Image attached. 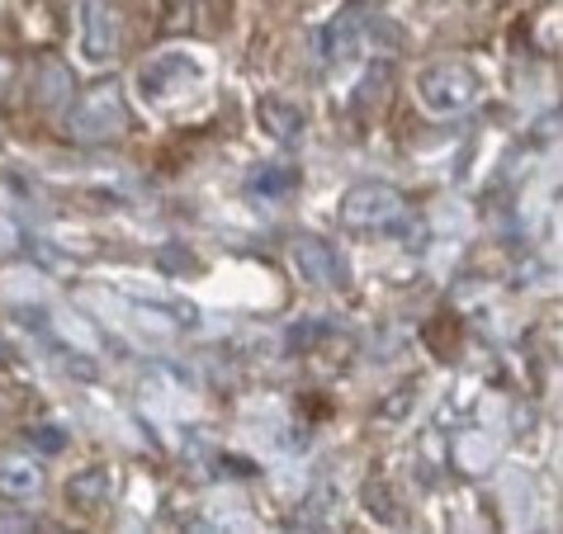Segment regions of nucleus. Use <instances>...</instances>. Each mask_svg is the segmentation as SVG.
<instances>
[{
    "label": "nucleus",
    "instance_id": "nucleus-1",
    "mask_svg": "<svg viewBox=\"0 0 563 534\" xmlns=\"http://www.w3.org/2000/svg\"><path fill=\"white\" fill-rule=\"evenodd\" d=\"M133 90H137V100H143L147 109H180V104H190L199 90H205V62H199L195 53H185V48H170V53H156L147 57L143 67H137L133 76Z\"/></svg>",
    "mask_w": 563,
    "mask_h": 534
},
{
    "label": "nucleus",
    "instance_id": "nucleus-2",
    "mask_svg": "<svg viewBox=\"0 0 563 534\" xmlns=\"http://www.w3.org/2000/svg\"><path fill=\"white\" fill-rule=\"evenodd\" d=\"M417 100L431 119H460L483 100V76L464 57H435L417 71Z\"/></svg>",
    "mask_w": 563,
    "mask_h": 534
},
{
    "label": "nucleus",
    "instance_id": "nucleus-3",
    "mask_svg": "<svg viewBox=\"0 0 563 534\" xmlns=\"http://www.w3.org/2000/svg\"><path fill=\"white\" fill-rule=\"evenodd\" d=\"M129 109H123V86L119 81H100L96 90H86L81 100L67 104V129L81 143H109L123 133Z\"/></svg>",
    "mask_w": 563,
    "mask_h": 534
},
{
    "label": "nucleus",
    "instance_id": "nucleus-4",
    "mask_svg": "<svg viewBox=\"0 0 563 534\" xmlns=\"http://www.w3.org/2000/svg\"><path fill=\"white\" fill-rule=\"evenodd\" d=\"M289 260H294V270H299L303 285L312 289H346L351 285V275H346V260H341V251L318 237V232H299V237H289Z\"/></svg>",
    "mask_w": 563,
    "mask_h": 534
},
{
    "label": "nucleus",
    "instance_id": "nucleus-5",
    "mask_svg": "<svg viewBox=\"0 0 563 534\" xmlns=\"http://www.w3.org/2000/svg\"><path fill=\"white\" fill-rule=\"evenodd\" d=\"M402 213L408 209H402L398 190H388V185H379V180H360L341 194V223L355 227V232H384Z\"/></svg>",
    "mask_w": 563,
    "mask_h": 534
},
{
    "label": "nucleus",
    "instance_id": "nucleus-6",
    "mask_svg": "<svg viewBox=\"0 0 563 534\" xmlns=\"http://www.w3.org/2000/svg\"><path fill=\"white\" fill-rule=\"evenodd\" d=\"M76 43H81V62L86 67H109L119 57V14L114 0H81L76 10Z\"/></svg>",
    "mask_w": 563,
    "mask_h": 534
},
{
    "label": "nucleus",
    "instance_id": "nucleus-7",
    "mask_svg": "<svg viewBox=\"0 0 563 534\" xmlns=\"http://www.w3.org/2000/svg\"><path fill=\"white\" fill-rule=\"evenodd\" d=\"M43 487H48V474H43V464L34 454L14 449V454H0V497L14 501V507H29V501L43 497Z\"/></svg>",
    "mask_w": 563,
    "mask_h": 534
},
{
    "label": "nucleus",
    "instance_id": "nucleus-8",
    "mask_svg": "<svg viewBox=\"0 0 563 534\" xmlns=\"http://www.w3.org/2000/svg\"><path fill=\"white\" fill-rule=\"evenodd\" d=\"M48 322H53V336H62L67 345H76V351H86V355H96L100 351V336H96V326H90L81 312H71V308H53L48 312Z\"/></svg>",
    "mask_w": 563,
    "mask_h": 534
},
{
    "label": "nucleus",
    "instance_id": "nucleus-9",
    "mask_svg": "<svg viewBox=\"0 0 563 534\" xmlns=\"http://www.w3.org/2000/svg\"><path fill=\"white\" fill-rule=\"evenodd\" d=\"M294 180L299 176H294L285 162H265L246 176V190H252L256 199H285V194H294Z\"/></svg>",
    "mask_w": 563,
    "mask_h": 534
},
{
    "label": "nucleus",
    "instance_id": "nucleus-10",
    "mask_svg": "<svg viewBox=\"0 0 563 534\" xmlns=\"http://www.w3.org/2000/svg\"><path fill=\"white\" fill-rule=\"evenodd\" d=\"M261 123L279 137V143H294V137L303 133V114H299V104L275 100V96H265V100H261Z\"/></svg>",
    "mask_w": 563,
    "mask_h": 534
},
{
    "label": "nucleus",
    "instance_id": "nucleus-11",
    "mask_svg": "<svg viewBox=\"0 0 563 534\" xmlns=\"http://www.w3.org/2000/svg\"><path fill=\"white\" fill-rule=\"evenodd\" d=\"M455 454H460V468H464V474H488V468H493V435L468 431V435H460Z\"/></svg>",
    "mask_w": 563,
    "mask_h": 534
},
{
    "label": "nucleus",
    "instance_id": "nucleus-12",
    "mask_svg": "<svg viewBox=\"0 0 563 534\" xmlns=\"http://www.w3.org/2000/svg\"><path fill=\"white\" fill-rule=\"evenodd\" d=\"M71 492L81 507H104L109 501V478H104V468H86V474H76L71 478Z\"/></svg>",
    "mask_w": 563,
    "mask_h": 534
},
{
    "label": "nucleus",
    "instance_id": "nucleus-13",
    "mask_svg": "<svg viewBox=\"0 0 563 534\" xmlns=\"http://www.w3.org/2000/svg\"><path fill=\"white\" fill-rule=\"evenodd\" d=\"M43 100L53 109L71 104V71L67 67H43Z\"/></svg>",
    "mask_w": 563,
    "mask_h": 534
},
{
    "label": "nucleus",
    "instance_id": "nucleus-14",
    "mask_svg": "<svg viewBox=\"0 0 563 534\" xmlns=\"http://www.w3.org/2000/svg\"><path fill=\"white\" fill-rule=\"evenodd\" d=\"M14 530H38V521L29 511H0V534H14Z\"/></svg>",
    "mask_w": 563,
    "mask_h": 534
},
{
    "label": "nucleus",
    "instance_id": "nucleus-15",
    "mask_svg": "<svg viewBox=\"0 0 563 534\" xmlns=\"http://www.w3.org/2000/svg\"><path fill=\"white\" fill-rule=\"evenodd\" d=\"M14 242H20V227H14V223H10V218H5V213H0V251H10Z\"/></svg>",
    "mask_w": 563,
    "mask_h": 534
},
{
    "label": "nucleus",
    "instance_id": "nucleus-16",
    "mask_svg": "<svg viewBox=\"0 0 563 534\" xmlns=\"http://www.w3.org/2000/svg\"><path fill=\"white\" fill-rule=\"evenodd\" d=\"M5 359H10V351H5V341H0V365H5Z\"/></svg>",
    "mask_w": 563,
    "mask_h": 534
}]
</instances>
